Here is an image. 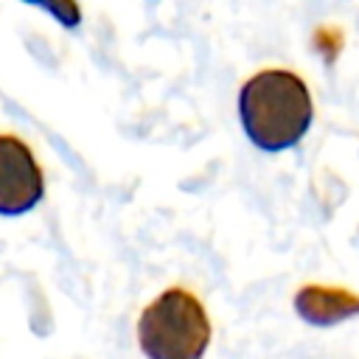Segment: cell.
<instances>
[{
	"label": "cell",
	"instance_id": "6da1fadb",
	"mask_svg": "<svg viewBox=\"0 0 359 359\" xmlns=\"http://www.w3.org/2000/svg\"><path fill=\"white\" fill-rule=\"evenodd\" d=\"M238 121L255 149L266 154L294 149L314 121L311 90L294 70H258L238 90Z\"/></svg>",
	"mask_w": 359,
	"mask_h": 359
},
{
	"label": "cell",
	"instance_id": "7a4b0ae2",
	"mask_svg": "<svg viewBox=\"0 0 359 359\" xmlns=\"http://www.w3.org/2000/svg\"><path fill=\"white\" fill-rule=\"evenodd\" d=\"M137 345L146 359H202L210 320L199 297L180 286L160 292L137 317Z\"/></svg>",
	"mask_w": 359,
	"mask_h": 359
},
{
	"label": "cell",
	"instance_id": "3957f363",
	"mask_svg": "<svg viewBox=\"0 0 359 359\" xmlns=\"http://www.w3.org/2000/svg\"><path fill=\"white\" fill-rule=\"evenodd\" d=\"M45 196L42 168L17 135H0V216H22Z\"/></svg>",
	"mask_w": 359,
	"mask_h": 359
},
{
	"label": "cell",
	"instance_id": "277c9868",
	"mask_svg": "<svg viewBox=\"0 0 359 359\" xmlns=\"http://www.w3.org/2000/svg\"><path fill=\"white\" fill-rule=\"evenodd\" d=\"M294 311L311 325H337L359 314V294L334 286H303L294 294Z\"/></svg>",
	"mask_w": 359,
	"mask_h": 359
},
{
	"label": "cell",
	"instance_id": "5b68a950",
	"mask_svg": "<svg viewBox=\"0 0 359 359\" xmlns=\"http://www.w3.org/2000/svg\"><path fill=\"white\" fill-rule=\"evenodd\" d=\"M22 3L34 6V8H42L50 20H56L67 31L81 25V6H79V0H22Z\"/></svg>",
	"mask_w": 359,
	"mask_h": 359
}]
</instances>
